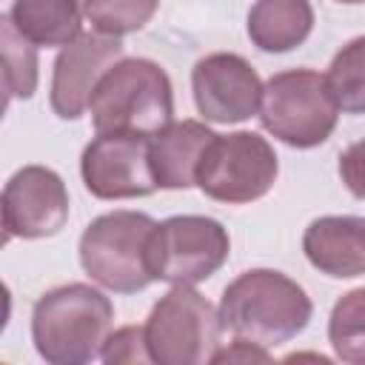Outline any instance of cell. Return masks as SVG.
Listing matches in <instances>:
<instances>
[{
	"label": "cell",
	"mask_w": 365,
	"mask_h": 365,
	"mask_svg": "<svg viewBox=\"0 0 365 365\" xmlns=\"http://www.w3.org/2000/svg\"><path fill=\"white\" fill-rule=\"evenodd\" d=\"M217 311L234 339L277 348L308 328L314 305L305 288L282 271L251 268L225 285Z\"/></svg>",
	"instance_id": "obj_1"
},
{
	"label": "cell",
	"mask_w": 365,
	"mask_h": 365,
	"mask_svg": "<svg viewBox=\"0 0 365 365\" xmlns=\"http://www.w3.org/2000/svg\"><path fill=\"white\" fill-rule=\"evenodd\" d=\"M114 325L111 299L86 282L46 291L31 311V339L51 365H83L103 354Z\"/></svg>",
	"instance_id": "obj_2"
},
{
	"label": "cell",
	"mask_w": 365,
	"mask_h": 365,
	"mask_svg": "<svg viewBox=\"0 0 365 365\" xmlns=\"http://www.w3.org/2000/svg\"><path fill=\"white\" fill-rule=\"evenodd\" d=\"M88 111L97 134L154 137L171 123L174 88L160 63L123 57L97 83Z\"/></svg>",
	"instance_id": "obj_3"
},
{
	"label": "cell",
	"mask_w": 365,
	"mask_h": 365,
	"mask_svg": "<svg viewBox=\"0 0 365 365\" xmlns=\"http://www.w3.org/2000/svg\"><path fill=\"white\" fill-rule=\"evenodd\" d=\"M157 222L143 211H108L94 217L80 237V265L114 294H137L154 282L148 240Z\"/></svg>",
	"instance_id": "obj_4"
},
{
	"label": "cell",
	"mask_w": 365,
	"mask_h": 365,
	"mask_svg": "<svg viewBox=\"0 0 365 365\" xmlns=\"http://www.w3.org/2000/svg\"><path fill=\"white\" fill-rule=\"evenodd\" d=\"M339 106L325 74L314 68H288L271 74L262 86L259 123L291 148L322 145L336 128Z\"/></svg>",
	"instance_id": "obj_5"
},
{
	"label": "cell",
	"mask_w": 365,
	"mask_h": 365,
	"mask_svg": "<svg viewBox=\"0 0 365 365\" xmlns=\"http://www.w3.org/2000/svg\"><path fill=\"white\" fill-rule=\"evenodd\" d=\"M148 356L157 365H205L220 351V311L194 285H171L143 325Z\"/></svg>",
	"instance_id": "obj_6"
},
{
	"label": "cell",
	"mask_w": 365,
	"mask_h": 365,
	"mask_svg": "<svg viewBox=\"0 0 365 365\" xmlns=\"http://www.w3.org/2000/svg\"><path fill=\"white\" fill-rule=\"evenodd\" d=\"M231 254L228 231L202 214H177L157 222L148 240V268L154 279L197 285L214 277Z\"/></svg>",
	"instance_id": "obj_7"
},
{
	"label": "cell",
	"mask_w": 365,
	"mask_h": 365,
	"mask_svg": "<svg viewBox=\"0 0 365 365\" xmlns=\"http://www.w3.org/2000/svg\"><path fill=\"white\" fill-rule=\"evenodd\" d=\"M277 174L279 163L265 137L254 131L217 134L197 165V188L217 202L242 205L265 197Z\"/></svg>",
	"instance_id": "obj_8"
},
{
	"label": "cell",
	"mask_w": 365,
	"mask_h": 365,
	"mask_svg": "<svg viewBox=\"0 0 365 365\" xmlns=\"http://www.w3.org/2000/svg\"><path fill=\"white\" fill-rule=\"evenodd\" d=\"M80 174L97 200H131L157 191L151 171V137L97 134L80 157Z\"/></svg>",
	"instance_id": "obj_9"
},
{
	"label": "cell",
	"mask_w": 365,
	"mask_h": 365,
	"mask_svg": "<svg viewBox=\"0 0 365 365\" xmlns=\"http://www.w3.org/2000/svg\"><path fill=\"white\" fill-rule=\"evenodd\" d=\"M194 106L208 123H242L259 111L262 80L254 66L231 51H214L191 68Z\"/></svg>",
	"instance_id": "obj_10"
},
{
	"label": "cell",
	"mask_w": 365,
	"mask_h": 365,
	"mask_svg": "<svg viewBox=\"0 0 365 365\" xmlns=\"http://www.w3.org/2000/svg\"><path fill=\"white\" fill-rule=\"evenodd\" d=\"M68 220V191L57 171L46 165H23L3 188V234L6 240H40L57 234Z\"/></svg>",
	"instance_id": "obj_11"
},
{
	"label": "cell",
	"mask_w": 365,
	"mask_h": 365,
	"mask_svg": "<svg viewBox=\"0 0 365 365\" xmlns=\"http://www.w3.org/2000/svg\"><path fill=\"white\" fill-rule=\"evenodd\" d=\"M125 46L120 37L106 34H80L74 43L63 46L51 71V111L60 120H77L91 103V94L103 74L123 60Z\"/></svg>",
	"instance_id": "obj_12"
},
{
	"label": "cell",
	"mask_w": 365,
	"mask_h": 365,
	"mask_svg": "<svg viewBox=\"0 0 365 365\" xmlns=\"http://www.w3.org/2000/svg\"><path fill=\"white\" fill-rule=\"evenodd\" d=\"M308 262L334 279L365 274V217H317L302 234Z\"/></svg>",
	"instance_id": "obj_13"
},
{
	"label": "cell",
	"mask_w": 365,
	"mask_h": 365,
	"mask_svg": "<svg viewBox=\"0 0 365 365\" xmlns=\"http://www.w3.org/2000/svg\"><path fill=\"white\" fill-rule=\"evenodd\" d=\"M217 134L200 120H171L151 137V171L160 188L185 191L197 185V165Z\"/></svg>",
	"instance_id": "obj_14"
},
{
	"label": "cell",
	"mask_w": 365,
	"mask_h": 365,
	"mask_svg": "<svg viewBox=\"0 0 365 365\" xmlns=\"http://www.w3.org/2000/svg\"><path fill=\"white\" fill-rule=\"evenodd\" d=\"M314 9L308 0H254L248 11V37L259 51L285 54L308 40Z\"/></svg>",
	"instance_id": "obj_15"
},
{
	"label": "cell",
	"mask_w": 365,
	"mask_h": 365,
	"mask_svg": "<svg viewBox=\"0 0 365 365\" xmlns=\"http://www.w3.org/2000/svg\"><path fill=\"white\" fill-rule=\"evenodd\" d=\"M9 17L26 40L48 48L74 43L86 14L77 0H14Z\"/></svg>",
	"instance_id": "obj_16"
},
{
	"label": "cell",
	"mask_w": 365,
	"mask_h": 365,
	"mask_svg": "<svg viewBox=\"0 0 365 365\" xmlns=\"http://www.w3.org/2000/svg\"><path fill=\"white\" fill-rule=\"evenodd\" d=\"M334 356L348 365H365V288L342 294L328 319Z\"/></svg>",
	"instance_id": "obj_17"
},
{
	"label": "cell",
	"mask_w": 365,
	"mask_h": 365,
	"mask_svg": "<svg viewBox=\"0 0 365 365\" xmlns=\"http://www.w3.org/2000/svg\"><path fill=\"white\" fill-rule=\"evenodd\" d=\"M0 43L6 100H29L37 91V46L14 29L9 14L0 20Z\"/></svg>",
	"instance_id": "obj_18"
},
{
	"label": "cell",
	"mask_w": 365,
	"mask_h": 365,
	"mask_svg": "<svg viewBox=\"0 0 365 365\" xmlns=\"http://www.w3.org/2000/svg\"><path fill=\"white\" fill-rule=\"evenodd\" d=\"M328 88L345 114H365V34L345 43L328 66Z\"/></svg>",
	"instance_id": "obj_19"
},
{
	"label": "cell",
	"mask_w": 365,
	"mask_h": 365,
	"mask_svg": "<svg viewBox=\"0 0 365 365\" xmlns=\"http://www.w3.org/2000/svg\"><path fill=\"white\" fill-rule=\"evenodd\" d=\"M160 0H83V14L97 34L123 37L140 31L157 11Z\"/></svg>",
	"instance_id": "obj_20"
},
{
	"label": "cell",
	"mask_w": 365,
	"mask_h": 365,
	"mask_svg": "<svg viewBox=\"0 0 365 365\" xmlns=\"http://www.w3.org/2000/svg\"><path fill=\"white\" fill-rule=\"evenodd\" d=\"M100 359L108 362V365H120V362H128V365L151 362L143 325H123V328H117L114 334H108Z\"/></svg>",
	"instance_id": "obj_21"
},
{
	"label": "cell",
	"mask_w": 365,
	"mask_h": 365,
	"mask_svg": "<svg viewBox=\"0 0 365 365\" xmlns=\"http://www.w3.org/2000/svg\"><path fill=\"white\" fill-rule=\"evenodd\" d=\"M339 177L356 200H365V140L351 143L339 154Z\"/></svg>",
	"instance_id": "obj_22"
},
{
	"label": "cell",
	"mask_w": 365,
	"mask_h": 365,
	"mask_svg": "<svg viewBox=\"0 0 365 365\" xmlns=\"http://www.w3.org/2000/svg\"><path fill=\"white\" fill-rule=\"evenodd\" d=\"M254 359L257 362H268L271 359L268 348H262L257 342H248V339H234L228 348H220L211 362H254Z\"/></svg>",
	"instance_id": "obj_23"
},
{
	"label": "cell",
	"mask_w": 365,
	"mask_h": 365,
	"mask_svg": "<svg viewBox=\"0 0 365 365\" xmlns=\"http://www.w3.org/2000/svg\"><path fill=\"white\" fill-rule=\"evenodd\" d=\"M339 3H348V6H356V3H365V0H339Z\"/></svg>",
	"instance_id": "obj_24"
}]
</instances>
